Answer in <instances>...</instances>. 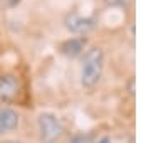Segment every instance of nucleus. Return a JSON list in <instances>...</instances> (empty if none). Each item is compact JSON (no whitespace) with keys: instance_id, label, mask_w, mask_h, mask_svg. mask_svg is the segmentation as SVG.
I'll use <instances>...</instances> for the list:
<instances>
[{"instance_id":"nucleus-11","label":"nucleus","mask_w":151,"mask_h":143,"mask_svg":"<svg viewBox=\"0 0 151 143\" xmlns=\"http://www.w3.org/2000/svg\"><path fill=\"white\" fill-rule=\"evenodd\" d=\"M97 143H113V142H111V138L109 136H103L101 140H97Z\"/></svg>"},{"instance_id":"nucleus-5","label":"nucleus","mask_w":151,"mask_h":143,"mask_svg":"<svg viewBox=\"0 0 151 143\" xmlns=\"http://www.w3.org/2000/svg\"><path fill=\"white\" fill-rule=\"evenodd\" d=\"M65 27L74 34H84L94 27V19L82 17L79 14H69L65 17Z\"/></svg>"},{"instance_id":"nucleus-8","label":"nucleus","mask_w":151,"mask_h":143,"mask_svg":"<svg viewBox=\"0 0 151 143\" xmlns=\"http://www.w3.org/2000/svg\"><path fill=\"white\" fill-rule=\"evenodd\" d=\"M134 0H106V5L108 7H121V9H126L129 7Z\"/></svg>"},{"instance_id":"nucleus-12","label":"nucleus","mask_w":151,"mask_h":143,"mask_svg":"<svg viewBox=\"0 0 151 143\" xmlns=\"http://www.w3.org/2000/svg\"><path fill=\"white\" fill-rule=\"evenodd\" d=\"M7 143H22V142H7Z\"/></svg>"},{"instance_id":"nucleus-4","label":"nucleus","mask_w":151,"mask_h":143,"mask_svg":"<svg viewBox=\"0 0 151 143\" xmlns=\"http://www.w3.org/2000/svg\"><path fill=\"white\" fill-rule=\"evenodd\" d=\"M19 113L9 106H0V136L12 133L19 126Z\"/></svg>"},{"instance_id":"nucleus-1","label":"nucleus","mask_w":151,"mask_h":143,"mask_svg":"<svg viewBox=\"0 0 151 143\" xmlns=\"http://www.w3.org/2000/svg\"><path fill=\"white\" fill-rule=\"evenodd\" d=\"M104 69V52L99 47L89 49L84 54L81 66V83L84 88H94L103 74Z\"/></svg>"},{"instance_id":"nucleus-2","label":"nucleus","mask_w":151,"mask_h":143,"mask_svg":"<svg viewBox=\"0 0 151 143\" xmlns=\"http://www.w3.org/2000/svg\"><path fill=\"white\" fill-rule=\"evenodd\" d=\"M37 125H39L40 140L44 143H55L64 133V126H62L60 120L52 113H42L39 116Z\"/></svg>"},{"instance_id":"nucleus-10","label":"nucleus","mask_w":151,"mask_h":143,"mask_svg":"<svg viewBox=\"0 0 151 143\" xmlns=\"http://www.w3.org/2000/svg\"><path fill=\"white\" fill-rule=\"evenodd\" d=\"M19 2H20V0H5V4H7L9 7H15Z\"/></svg>"},{"instance_id":"nucleus-3","label":"nucleus","mask_w":151,"mask_h":143,"mask_svg":"<svg viewBox=\"0 0 151 143\" xmlns=\"http://www.w3.org/2000/svg\"><path fill=\"white\" fill-rule=\"evenodd\" d=\"M19 79L14 74L0 76V103H9L19 93Z\"/></svg>"},{"instance_id":"nucleus-7","label":"nucleus","mask_w":151,"mask_h":143,"mask_svg":"<svg viewBox=\"0 0 151 143\" xmlns=\"http://www.w3.org/2000/svg\"><path fill=\"white\" fill-rule=\"evenodd\" d=\"M67 143H92V135L91 133H77Z\"/></svg>"},{"instance_id":"nucleus-9","label":"nucleus","mask_w":151,"mask_h":143,"mask_svg":"<svg viewBox=\"0 0 151 143\" xmlns=\"http://www.w3.org/2000/svg\"><path fill=\"white\" fill-rule=\"evenodd\" d=\"M128 88H129V94L133 96V94H134V79H133V77H131L129 83H128Z\"/></svg>"},{"instance_id":"nucleus-6","label":"nucleus","mask_w":151,"mask_h":143,"mask_svg":"<svg viewBox=\"0 0 151 143\" xmlns=\"http://www.w3.org/2000/svg\"><path fill=\"white\" fill-rule=\"evenodd\" d=\"M84 47H86V39L84 37H70L60 44L59 49L67 57H77L84 52Z\"/></svg>"}]
</instances>
